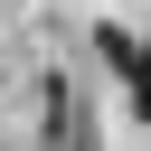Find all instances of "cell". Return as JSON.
<instances>
[{"instance_id": "obj_1", "label": "cell", "mask_w": 151, "mask_h": 151, "mask_svg": "<svg viewBox=\"0 0 151 151\" xmlns=\"http://www.w3.org/2000/svg\"><path fill=\"white\" fill-rule=\"evenodd\" d=\"M94 57H104V66H113V76L132 85V113L151 123V47H142V38L123 28V19H94Z\"/></svg>"}, {"instance_id": "obj_2", "label": "cell", "mask_w": 151, "mask_h": 151, "mask_svg": "<svg viewBox=\"0 0 151 151\" xmlns=\"http://www.w3.org/2000/svg\"><path fill=\"white\" fill-rule=\"evenodd\" d=\"M38 132H47V142H94V123L76 113V94H66L57 76H47V123H38Z\"/></svg>"}]
</instances>
